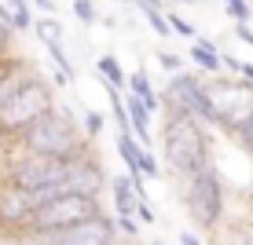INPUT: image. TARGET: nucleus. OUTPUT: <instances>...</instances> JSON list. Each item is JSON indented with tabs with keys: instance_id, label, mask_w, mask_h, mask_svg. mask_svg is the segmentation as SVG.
<instances>
[{
	"instance_id": "nucleus-1",
	"label": "nucleus",
	"mask_w": 253,
	"mask_h": 245,
	"mask_svg": "<svg viewBox=\"0 0 253 245\" xmlns=\"http://www.w3.org/2000/svg\"><path fill=\"white\" fill-rule=\"evenodd\" d=\"M162 157L176 179H187L213 165V143H209L206 128L187 113L162 110Z\"/></svg>"
},
{
	"instance_id": "nucleus-2",
	"label": "nucleus",
	"mask_w": 253,
	"mask_h": 245,
	"mask_svg": "<svg viewBox=\"0 0 253 245\" xmlns=\"http://www.w3.org/2000/svg\"><path fill=\"white\" fill-rule=\"evenodd\" d=\"M15 143H19L22 150H30V154L51 157V161H70V157H81V154L92 150V143L81 136V125L59 106L51 113H44L41 121H33Z\"/></svg>"
},
{
	"instance_id": "nucleus-3",
	"label": "nucleus",
	"mask_w": 253,
	"mask_h": 245,
	"mask_svg": "<svg viewBox=\"0 0 253 245\" xmlns=\"http://www.w3.org/2000/svg\"><path fill=\"white\" fill-rule=\"evenodd\" d=\"M51 110H55V92H51V84L41 73L30 70V73L15 84V92L4 99V106H0V143H15L33 121H41Z\"/></svg>"
},
{
	"instance_id": "nucleus-4",
	"label": "nucleus",
	"mask_w": 253,
	"mask_h": 245,
	"mask_svg": "<svg viewBox=\"0 0 253 245\" xmlns=\"http://www.w3.org/2000/svg\"><path fill=\"white\" fill-rule=\"evenodd\" d=\"M206 106H209V125L224 128L235 136L253 113V84L242 77H202Z\"/></svg>"
},
{
	"instance_id": "nucleus-5",
	"label": "nucleus",
	"mask_w": 253,
	"mask_h": 245,
	"mask_svg": "<svg viewBox=\"0 0 253 245\" xmlns=\"http://www.w3.org/2000/svg\"><path fill=\"white\" fill-rule=\"evenodd\" d=\"M63 169H66V161H51V157L22 150L19 157H11V161L4 165L0 179H4L7 187L26 190V194L41 205V201L63 194Z\"/></svg>"
},
{
	"instance_id": "nucleus-6",
	"label": "nucleus",
	"mask_w": 253,
	"mask_h": 245,
	"mask_svg": "<svg viewBox=\"0 0 253 245\" xmlns=\"http://www.w3.org/2000/svg\"><path fill=\"white\" fill-rule=\"evenodd\" d=\"M184 183V209L191 216V223L198 227V231H220L224 223V183L216 176V169L209 165V169L195 172V176L180 179Z\"/></svg>"
},
{
	"instance_id": "nucleus-7",
	"label": "nucleus",
	"mask_w": 253,
	"mask_h": 245,
	"mask_svg": "<svg viewBox=\"0 0 253 245\" xmlns=\"http://www.w3.org/2000/svg\"><path fill=\"white\" fill-rule=\"evenodd\" d=\"M95 216H103L99 198L59 194V198H48V201H41V205L33 209V220H30V231L26 234H55V231H66V227H74V223L95 220Z\"/></svg>"
},
{
	"instance_id": "nucleus-8",
	"label": "nucleus",
	"mask_w": 253,
	"mask_h": 245,
	"mask_svg": "<svg viewBox=\"0 0 253 245\" xmlns=\"http://www.w3.org/2000/svg\"><path fill=\"white\" fill-rule=\"evenodd\" d=\"M114 242H118V227L103 212L95 220L74 223V227L55 231V234H26V238H15L11 245H114Z\"/></svg>"
},
{
	"instance_id": "nucleus-9",
	"label": "nucleus",
	"mask_w": 253,
	"mask_h": 245,
	"mask_svg": "<svg viewBox=\"0 0 253 245\" xmlns=\"http://www.w3.org/2000/svg\"><path fill=\"white\" fill-rule=\"evenodd\" d=\"M158 110L172 113H187L198 125H209V106H206V92H202V77L198 73H172L165 99L158 103Z\"/></svg>"
},
{
	"instance_id": "nucleus-10",
	"label": "nucleus",
	"mask_w": 253,
	"mask_h": 245,
	"mask_svg": "<svg viewBox=\"0 0 253 245\" xmlns=\"http://www.w3.org/2000/svg\"><path fill=\"white\" fill-rule=\"evenodd\" d=\"M107 169H103L99 154L88 150L81 157H70L63 169V194H77V198H99L107 190Z\"/></svg>"
},
{
	"instance_id": "nucleus-11",
	"label": "nucleus",
	"mask_w": 253,
	"mask_h": 245,
	"mask_svg": "<svg viewBox=\"0 0 253 245\" xmlns=\"http://www.w3.org/2000/svg\"><path fill=\"white\" fill-rule=\"evenodd\" d=\"M33 209H37V201L26 194V190L7 187V183L0 179V234H4L7 242L22 238V234L30 231Z\"/></svg>"
},
{
	"instance_id": "nucleus-12",
	"label": "nucleus",
	"mask_w": 253,
	"mask_h": 245,
	"mask_svg": "<svg viewBox=\"0 0 253 245\" xmlns=\"http://www.w3.org/2000/svg\"><path fill=\"white\" fill-rule=\"evenodd\" d=\"M191 59H195V66L202 70L206 77H220V51L213 48V40H198L195 37V48H191Z\"/></svg>"
},
{
	"instance_id": "nucleus-13",
	"label": "nucleus",
	"mask_w": 253,
	"mask_h": 245,
	"mask_svg": "<svg viewBox=\"0 0 253 245\" xmlns=\"http://www.w3.org/2000/svg\"><path fill=\"white\" fill-rule=\"evenodd\" d=\"M107 187H110V194H114V209H118V216H132V212H136V205H139L132 183H128L125 176H118V179H110Z\"/></svg>"
},
{
	"instance_id": "nucleus-14",
	"label": "nucleus",
	"mask_w": 253,
	"mask_h": 245,
	"mask_svg": "<svg viewBox=\"0 0 253 245\" xmlns=\"http://www.w3.org/2000/svg\"><path fill=\"white\" fill-rule=\"evenodd\" d=\"M95 73L103 77L107 88H114V92L125 88V73H121V63H118L114 55H99V59H95Z\"/></svg>"
},
{
	"instance_id": "nucleus-15",
	"label": "nucleus",
	"mask_w": 253,
	"mask_h": 245,
	"mask_svg": "<svg viewBox=\"0 0 253 245\" xmlns=\"http://www.w3.org/2000/svg\"><path fill=\"white\" fill-rule=\"evenodd\" d=\"M118 154H121V161H125V169H128V179L139 176L136 165H139V154H143V146H139L132 136H118Z\"/></svg>"
},
{
	"instance_id": "nucleus-16",
	"label": "nucleus",
	"mask_w": 253,
	"mask_h": 245,
	"mask_svg": "<svg viewBox=\"0 0 253 245\" xmlns=\"http://www.w3.org/2000/svg\"><path fill=\"white\" fill-rule=\"evenodd\" d=\"M30 30L44 40V48H55L59 40H63V22H55V19H41V22H33Z\"/></svg>"
},
{
	"instance_id": "nucleus-17",
	"label": "nucleus",
	"mask_w": 253,
	"mask_h": 245,
	"mask_svg": "<svg viewBox=\"0 0 253 245\" xmlns=\"http://www.w3.org/2000/svg\"><path fill=\"white\" fill-rule=\"evenodd\" d=\"M11 40H15V30H11V15H7V7L0 4V55H7V51H11Z\"/></svg>"
},
{
	"instance_id": "nucleus-18",
	"label": "nucleus",
	"mask_w": 253,
	"mask_h": 245,
	"mask_svg": "<svg viewBox=\"0 0 253 245\" xmlns=\"http://www.w3.org/2000/svg\"><path fill=\"white\" fill-rule=\"evenodd\" d=\"M99 132H103V113L88 110V113H84V121H81V136H84V139L92 143V139L99 136Z\"/></svg>"
},
{
	"instance_id": "nucleus-19",
	"label": "nucleus",
	"mask_w": 253,
	"mask_h": 245,
	"mask_svg": "<svg viewBox=\"0 0 253 245\" xmlns=\"http://www.w3.org/2000/svg\"><path fill=\"white\" fill-rule=\"evenodd\" d=\"M165 26H169V33H180V37H191V40H195V26L184 22L176 11H165Z\"/></svg>"
},
{
	"instance_id": "nucleus-20",
	"label": "nucleus",
	"mask_w": 253,
	"mask_h": 245,
	"mask_svg": "<svg viewBox=\"0 0 253 245\" xmlns=\"http://www.w3.org/2000/svg\"><path fill=\"white\" fill-rule=\"evenodd\" d=\"M74 11H77V19H81L84 26L99 22V15H95V4H92V0H74Z\"/></svg>"
},
{
	"instance_id": "nucleus-21",
	"label": "nucleus",
	"mask_w": 253,
	"mask_h": 245,
	"mask_svg": "<svg viewBox=\"0 0 253 245\" xmlns=\"http://www.w3.org/2000/svg\"><path fill=\"white\" fill-rule=\"evenodd\" d=\"M136 172H139V176H158V157H154L151 150H143V154H139V165H136Z\"/></svg>"
},
{
	"instance_id": "nucleus-22",
	"label": "nucleus",
	"mask_w": 253,
	"mask_h": 245,
	"mask_svg": "<svg viewBox=\"0 0 253 245\" xmlns=\"http://www.w3.org/2000/svg\"><path fill=\"white\" fill-rule=\"evenodd\" d=\"M235 245H253V220H242L239 227H231Z\"/></svg>"
},
{
	"instance_id": "nucleus-23",
	"label": "nucleus",
	"mask_w": 253,
	"mask_h": 245,
	"mask_svg": "<svg viewBox=\"0 0 253 245\" xmlns=\"http://www.w3.org/2000/svg\"><path fill=\"white\" fill-rule=\"evenodd\" d=\"M235 139H239V146L253 157V113H250V121H246V125H242L239 132H235Z\"/></svg>"
},
{
	"instance_id": "nucleus-24",
	"label": "nucleus",
	"mask_w": 253,
	"mask_h": 245,
	"mask_svg": "<svg viewBox=\"0 0 253 245\" xmlns=\"http://www.w3.org/2000/svg\"><path fill=\"white\" fill-rule=\"evenodd\" d=\"M110 220H114L118 234H125L128 242H136V220H132V216H110Z\"/></svg>"
},
{
	"instance_id": "nucleus-25",
	"label": "nucleus",
	"mask_w": 253,
	"mask_h": 245,
	"mask_svg": "<svg viewBox=\"0 0 253 245\" xmlns=\"http://www.w3.org/2000/svg\"><path fill=\"white\" fill-rule=\"evenodd\" d=\"M147 15V22L154 26V33H158V37H169V26H165V7L162 11H143Z\"/></svg>"
},
{
	"instance_id": "nucleus-26",
	"label": "nucleus",
	"mask_w": 253,
	"mask_h": 245,
	"mask_svg": "<svg viewBox=\"0 0 253 245\" xmlns=\"http://www.w3.org/2000/svg\"><path fill=\"white\" fill-rule=\"evenodd\" d=\"M158 63H162L165 70H172V73H184V59L172 55V51H158Z\"/></svg>"
},
{
	"instance_id": "nucleus-27",
	"label": "nucleus",
	"mask_w": 253,
	"mask_h": 245,
	"mask_svg": "<svg viewBox=\"0 0 253 245\" xmlns=\"http://www.w3.org/2000/svg\"><path fill=\"white\" fill-rule=\"evenodd\" d=\"M132 216H139V223H154V220H158V216H154V209L151 205H147V201H139V205H136V212Z\"/></svg>"
},
{
	"instance_id": "nucleus-28",
	"label": "nucleus",
	"mask_w": 253,
	"mask_h": 245,
	"mask_svg": "<svg viewBox=\"0 0 253 245\" xmlns=\"http://www.w3.org/2000/svg\"><path fill=\"white\" fill-rule=\"evenodd\" d=\"M139 11H162V0H136Z\"/></svg>"
},
{
	"instance_id": "nucleus-29",
	"label": "nucleus",
	"mask_w": 253,
	"mask_h": 245,
	"mask_svg": "<svg viewBox=\"0 0 253 245\" xmlns=\"http://www.w3.org/2000/svg\"><path fill=\"white\" fill-rule=\"evenodd\" d=\"M180 245H202V242H198L191 231H184V234H180Z\"/></svg>"
},
{
	"instance_id": "nucleus-30",
	"label": "nucleus",
	"mask_w": 253,
	"mask_h": 245,
	"mask_svg": "<svg viewBox=\"0 0 253 245\" xmlns=\"http://www.w3.org/2000/svg\"><path fill=\"white\" fill-rule=\"evenodd\" d=\"M33 4H37V7H44V11H48V7L55 4V0H33Z\"/></svg>"
},
{
	"instance_id": "nucleus-31",
	"label": "nucleus",
	"mask_w": 253,
	"mask_h": 245,
	"mask_svg": "<svg viewBox=\"0 0 253 245\" xmlns=\"http://www.w3.org/2000/svg\"><path fill=\"white\" fill-rule=\"evenodd\" d=\"M114 245H139V242H128V238H125V242H121V238H118V242H114Z\"/></svg>"
},
{
	"instance_id": "nucleus-32",
	"label": "nucleus",
	"mask_w": 253,
	"mask_h": 245,
	"mask_svg": "<svg viewBox=\"0 0 253 245\" xmlns=\"http://www.w3.org/2000/svg\"><path fill=\"white\" fill-rule=\"evenodd\" d=\"M250 205H253V183H250Z\"/></svg>"
},
{
	"instance_id": "nucleus-33",
	"label": "nucleus",
	"mask_w": 253,
	"mask_h": 245,
	"mask_svg": "<svg viewBox=\"0 0 253 245\" xmlns=\"http://www.w3.org/2000/svg\"><path fill=\"white\" fill-rule=\"evenodd\" d=\"M151 245H165V242H151Z\"/></svg>"
}]
</instances>
